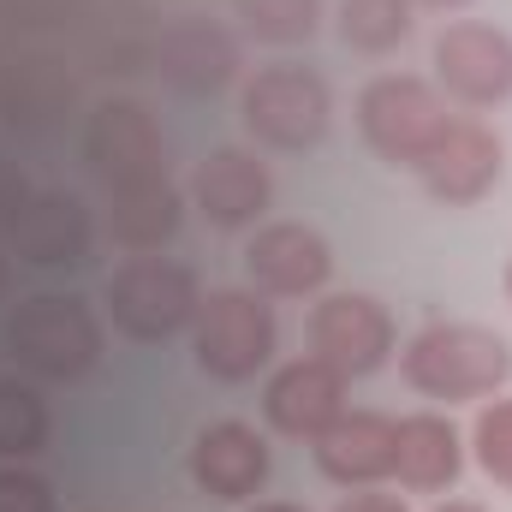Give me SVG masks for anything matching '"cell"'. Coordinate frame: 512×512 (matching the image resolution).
<instances>
[{"label":"cell","instance_id":"6da1fadb","mask_svg":"<svg viewBox=\"0 0 512 512\" xmlns=\"http://www.w3.org/2000/svg\"><path fill=\"white\" fill-rule=\"evenodd\" d=\"M6 346L42 382H78L102 364V316L78 292H36L12 310Z\"/></svg>","mask_w":512,"mask_h":512},{"label":"cell","instance_id":"7a4b0ae2","mask_svg":"<svg viewBox=\"0 0 512 512\" xmlns=\"http://www.w3.org/2000/svg\"><path fill=\"white\" fill-rule=\"evenodd\" d=\"M512 376V346L477 322H429L405 346V382L429 399H489Z\"/></svg>","mask_w":512,"mask_h":512},{"label":"cell","instance_id":"3957f363","mask_svg":"<svg viewBox=\"0 0 512 512\" xmlns=\"http://www.w3.org/2000/svg\"><path fill=\"white\" fill-rule=\"evenodd\" d=\"M197 310H203V286L173 256H131L126 268L108 274V316L120 334L143 346L173 340L179 328L197 322Z\"/></svg>","mask_w":512,"mask_h":512},{"label":"cell","instance_id":"277c9868","mask_svg":"<svg viewBox=\"0 0 512 512\" xmlns=\"http://www.w3.org/2000/svg\"><path fill=\"white\" fill-rule=\"evenodd\" d=\"M358 131H364V143L382 161H393V167H423V155L447 131V102H441L435 84H423L411 72H382L358 96Z\"/></svg>","mask_w":512,"mask_h":512},{"label":"cell","instance_id":"5b68a950","mask_svg":"<svg viewBox=\"0 0 512 512\" xmlns=\"http://www.w3.org/2000/svg\"><path fill=\"white\" fill-rule=\"evenodd\" d=\"M191 328H197V364L215 382H251L256 370L274 358V340H280L268 298L245 292V286L209 292Z\"/></svg>","mask_w":512,"mask_h":512},{"label":"cell","instance_id":"8992f818","mask_svg":"<svg viewBox=\"0 0 512 512\" xmlns=\"http://www.w3.org/2000/svg\"><path fill=\"white\" fill-rule=\"evenodd\" d=\"M239 114L268 149H316L334 120V96L310 66H262L239 96Z\"/></svg>","mask_w":512,"mask_h":512},{"label":"cell","instance_id":"52a82bcc","mask_svg":"<svg viewBox=\"0 0 512 512\" xmlns=\"http://www.w3.org/2000/svg\"><path fill=\"white\" fill-rule=\"evenodd\" d=\"M84 161L96 167V179L108 191H126V185H143V179H167V137H161L155 114L143 102L114 96L84 126Z\"/></svg>","mask_w":512,"mask_h":512},{"label":"cell","instance_id":"ba28073f","mask_svg":"<svg viewBox=\"0 0 512 512\" xmlns=\"http://www.w3.org/2000/svg\"><path fill=\"white\" fill-rule=\"evenodd\" d=\"M435 78L447 96H459L465 108H495L512 96V36L483 24V18H459L435 36Z\"/></svg>","mask_w":512,"mask_h":512},{"label":"cell","instance_id":"9c48e42d","mask_svg":"<svg viewBox=\"0 0 512 512\" xmlns=\"http://www.w3.org/2000/svg\"><path fill=\"white\" fill-rule=\"evenodd\" d=\"M310 352L334 364L346 382L370 376L393 358V316L370 292H334L310 310Z\"/></svg>","mask_w":512,"mask_h":512},{"label":"cell","instance_id":"30bf717a","mask_svg":"<svg viewBox=\"0 0 512 512\" xmlns=\"http://www.w3.org/2000/svg\"><path fill=\"white\" fill-rule=\"evenodd\" d=\"M245 274L256 280L262 298H310V292L328 286L334 251L304 221H268V227H256V239L245 245Z\"/></svg>","mask_w":512,"mask_h":512},{"label":"cell","instance_id":"8fae6325","mask_svg":"<svg viewBox=\"0 0 512 512\" xmlns=\"http://www.w3.org/2000/svg\"><path fill=\"white\" fill-rule=\"evenodd\" d=\"M6 245L18 251V262L72 268L90 256V209L72 191H30L6 221Z\"/></svg>","mask_w":512,"mask_h":512},{"label":"cell","instance_id":"7c38bea8","mask_svg":"<svg viewBox=\"0 0 512 512\" xmlns=\"http://www.w3.org/2000/svg\"><path fill=\"white\" fill-rule=\"evenodd\" d=\"M501 167H507V149L483 120H447V131L435 137L417 173L435 203H477L501 179Z\"/></svg>","mask_w":512,"mask_h":512},{"label":"cell","instance_id":"4fadbf2b","mask_svg":"<svg viewBox=\"0 0 512 512\" xmlns=\"http://www.w3.org/2000/svg\"><path fill=\"white\" fill-rule=\"evenodd\" d=\"M155 72L179 96H215L239 78V42L209 18H179L155 36Z\"/></svg>","mask_w":512,"mask_h":512},{"label":"cell","instance_id":"5bb4252c","mask_svg":"<svg viewBox=\"0 0 512 512\" xmlns=\"http://www.w3.org/2000/svg\"><path fill=\"white\" fill-rule=\"evenodd\" d=\"M262 411L280 435L292 441H316L340 411H346V376L334 364H322L316 352L310 358H292L274 370V382L262 393Z\"/></svg>","mask_w":512,"mask_h":512},{"label":"cell","instance_id":"9a60e30c","mask_svg":"<svg viewBox=\"0 0 512 512\" xmlns=\"http://www.w3.org/2000/svg\"><path fill=\"white\" fill-rule=\"evenodd\" d=\"M268 197H274L268 167L251 149H233V143L209 149L197 161V173H191V203H197V215L209 227H251V221H262Z\"/></svg>","mask_w":512,"mask_h":512},{"label":"cell","instance_id":"2e32d148","mask_svg":"<svg viewBox=\"0 0 512 512\" xmlns=\"http://www.w3.org/2000/svg\"><path fill=\"white\" fill-rule=\"evenodd\" d=\"M268 465H274V459H268L262 429L239 423V417L209 423V429L197 435V447H191V477H197V489L215 495V501H251L256 489L268 483Z\"/></svg>","mask_w":512,"mask_h":512},{"label":"cell","instance_id":"e0dca14e","mask_svg":"<svg viewBox=\"0 0 512 512\" xmlns=\"http://www.w3.org/2000/svg\"><path fill=\"white\" fill-rule=\"evenodd\" d=\"M393 417L382 411H340L322 435H316V465H322V477H334V483H358V489H370L376 477L393 471Z\"/></svg>","mask_w":512,"mask_h":512},{"label":"cell","instance_id":"ac0fdd59","mask_svg":"<svg viewBox=\"0 0 512 512\" xmlns=\"http://www.w3.org/2000/svg\"><path fill=\"white\" fill-rule=\"evenodd\" d=\"M465 465V447H459V429L435 411H417V417H399L393 429V477L417 495H435V489H453Z\"/></svg>","mask_w":512,"mask_h":512},{"label":"cell","instance_id":"d6986e66","mask_svg":"<svg viewBox=\"0 0 512 512\" xmlns=\"http://www.w3.org/2000/svg\"><path fill=\"white\" fill-rule=\"evenodd\" d=\"M179 221H185V197L173 191V179H143L126 191H108V233L137 256L161 251L179 233Z\"/></svg>","mask_w":512,"mask_h":512},{"label":"cell","instance_id":"ffe728a7","mask_svg":"<svg viewBox=\"0 0 512 512\" xmlns=\"http://www.w3.org/2000/svg\"><path fill=\"white\" fill-rule=\"evenodd\" d=\"M340 36L358 54H393L411 36V0H340Z\"/></svg>","mask_w":512,"mask_h":512},{"label":"cell","instance_id":"44dd1931","mask_svg":"<svg viewBox=\"0 0 512 512\" xmlns=\"http://www.w3.org/2000/svg\"><path fill=\"white\" fill-rule=\"evenodd\" d=\"M48 441V405L18 376H0V459H30Z\"/></svg>","mask_w":512,"mask_h":512},{"label":"cell","instance_id":"7402d4cb","mask_svg":"<svg viewBox=\"0 0 512 512\" xmlns=\"http://www.w3.org/2000/svg\"><path fill=\"white\" fill-rule=\"evenodd\" d=\"M233 12L256 42H274V48L310 42L322 24V0H233Z\"/></svg>","mask_w":512,"mask_h":512},{"label":"cell","instance_id":"603a6c76","mask_svg":"<svg viewBox=\"0 0 512 512\" xmlns=\"http://www.w3.org/2000/svg\"><path fill=\"white\" fill-rule=\"evenodd\" d=\"M471 453H477V465H483L489 483L512 489V399H495V405L477 411V423H471Z\"/></svg>","mask_w":512,"mask_h":512},{"label":"cell","instance_id":"cb8c5ba5","mask_svg":"<svg viewBox=\"0 0 512 512\" xmlns=\"http://www.w3.org/2000/svg\"><path fill=\"white\" fill-rule=\"evenodd\" d=\"M0 512H54V489L12 459L0 465Z\"/></svg>","mask_w":512,"mask_h":512},{"label":"cell","instance_id":"d4e9b609","mask_svg":"<svg viewBox=\"0 0 512 512\" xmlns=\"http://www.w3.org/2000/svg\"><path fill=\"white\" fill-rule=\"evenodd\" d=\"M334 512H405L399 495H376V489H358V495H346Z\"/></svg>","mask_w":512,"mask_h":512},{"label":"cell","instance_id":"484cf974","mask_svg":"<svg viewBox=\"0 0 512 512\" xmlns=\"http://www.w3.org/2000/svg\"><path fill=\"white\" fill-rule=\"evenodd\" d=\"M251 512H304V507H292V501H256Z\"/></svg>","mask_w":512,"mask_h":512},{"label":"cell","instance_id":"4316f807","mask_svg":"<svg viewBox=\"0 0 512 512\" xmlns=\"http://www.w3.org/2000/svg\"><path fill=\"white\" fill-rule=\"evenodd\" d=\"M411 6H441V12H453V6H471V0H411Z\"/></svg>","mask_w":512,"mask_h":512},{"label":"cell","instance_id":"83f0119b","mask_svg":"<svg viewBox=\"0 0 512 512\" xmlns=\"http://www.w3.org/2000/svg\"><path fill=\"white\" fill-rule=\"evenodd\" d=\"M435 512H483L477 501H447V507H435Z\"/></svg>","mask_w":512,"mask_h":512},{"label":"cell","instance_id":"f1b7e54d","mask_svg":"<svg viewBox=\"0 0 512 512\" xmlns=\"http://www.w3.org/2000/svg\"><path fill=\"white\" fill-rule=\"evenodd\" d=\"M507 298H512V262H507Z\"/></svg>","mask_w":512,"mask_h":512}]
</instances>
